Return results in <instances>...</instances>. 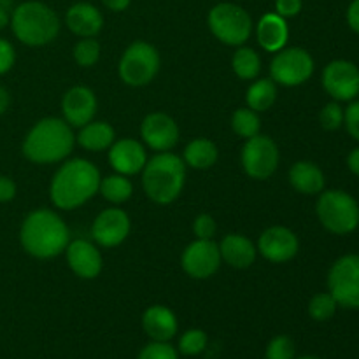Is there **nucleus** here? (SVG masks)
I'll return each mask as SVG.
<instances>
[{"label": "nucleus", "instance_id": "obj_16", "mask_svg": "<svg viewBox=\"0 0 359 359\" xmlns=\"http://www.w3.org/2000/svg\"><path fill=\"white\" fill-rule=\"evenodd\" d=\"M256 249L269 262L286 263L297 256L298 249H300V241L290 228L272 226L259 235Z\"/></svg>", "mask_w": 359, "mask_h": 359}, {"label": "nucleus", "instance_id": "obj_40", "mask_svg": "<svg viewBox=\"0 0 359 359\" xmlns=\"http://www.w3.org/2000/svg\"><path fill=\"white\" fill-rule=\"evenodd\" d=\"M304 0H276V13L283 18H294L300 14Z\"/></svg>", "mask_w": 359, "mask_h": 359}, {"label": "nucleus", "instance_id": "obj_6", "mask_svg": "<svg viewBox=\"0 0 359 359\" xmlns=\"http://www.w3.org/2000/svg\"><path fill=\"white\" fill-rule=\"evenodd\" d=\"M316 212L323 226L335 235H349L359 226L358 202L342 189L321 191Z\"/></svg>", "mask_w": 359, "mask_h": 359}, {"label": "nucleus", "instance_id": "obj_46", "mask_svg": "<svg viewBox=\"0 0 359 359\" xmlns=\"http://www.w3.org/2000/svg\"><path fill=\"white\" fill-rule=\"evenodd\" d=\"M9 23H11L9 9H6V7H0V30H2V28H6Z\"/></svg>", "mask_w": 359, "mask_h": 359}, {"label": "nucleus", "instance_id": "obj_15", "mask_svg": "<svg viewBox=\"0 0 359 359\" xmlns=\"http://www.w3.org/2000/svg\"><path fill=\"white\" fill-rule=\"evenodd\" d=\"M140 135L147 147L156 153H165L174 149L179 142V126L175 119L165 112H151L142 119Z\"/></svg>", "mask_w": 359, "mask_h": 359}, {"label": "nucleus", "instance_id": "obj_48", "mask_svg": "<svg viewBox=\"0 0 359 359\" xmlns=\"http://www.w3.org/2000/svg\"><path fill=\"white\" fill-rule=\"evenodd\" d=\"M294 359H319V358H316V356H302V358H294Z\"/></svg>", "mask_w": 359, "mask_h": 359}, {"label": "nucleus", "instance_id": "obj_29", "mask_svg": "<svg viewBox=\"0 0 359 359\" xmlns=\"http://www.w3.org/2000/svg\"><path fill=\"white\" fill-rule=\"evenodd\" d=\"M231 67H233V72L237 74V77L244 81H252L262 72V58L255 49L238 48L235 51L233 60H231Z\"/></svg>", "mask_w": 359, "mask_h": 359}, {"label": "nucleus", "instance_id": "obj_32", "mask_svg": "<svg viewBox=\"0 0 359 359\" xmlns=\"http://www.w3.org/2000/svg\"><path fill=\"white\" fill-rule=\"evenodd\" d=\"M74 60L79 67H93L100 60V44L95 41V37L81 39L74 46Z\"/></svg>", "mask_w": 359, "mask_h": 359}, {"label": "nucleus", "instance_id": "obj_7", "mask_svg": "<svg viewBox=\"0 0 359 359\" xmlns=\"http://www.w3.org/2000/svg\"><path fill=\"white\" fill-rule=\"evenodd\" d=\"M210 32L226 46H242L252 34L251 14L231 2L216 4L207 16Z\"/></svg>", "mask_w": 359, "mask_h": 359}, {"label": "nucleus", "instance_id": "obj_37", "mask_svg": "<svg viewBox=\"0 0 359 359\" xmlns=\"http://www.w3.org/2000/svg\"><path fill=\"white\" fill-rule=\"evenodd\" d=\"M216 221H214V217L209 216V214H200L195 219V223H193V231H195L196 238L212 241V237L216 235Z\"/></svg>", "mask_w": 359, "mask_h": 359}, {"label": "nucleus", "instance_id": "obj_41", "mask_svg": "<svg viewBox=\"0 0 359 359\" xmlns=\"http://www.w3.org/2000/svg\"><path fill=\"white\" fill-rule=\"evenodd\" d=\"M16 196V184L7 175H0V203L11 202Z\"/></svg>", "mask_w": 359, "mask_h": 359}, {"label": "nucleus", "instance_id": "obj_24", "mask_svg": "<svg viewBox=\"0 0 359 359\" xmlns=\"http://www.w3.org/2000/svg\"><path fill=\"white\" fill-rule=\"evenodd\" d=\"M290 184L302 195H319L325 191L326 179L321 168L312 161H297L290 168Z\"/></svg>", "mask_w": 359, "mask_h": 359}, {"label": "nucleus", "instance_id": "obj_43", "mask_svg": "<svg viewBox=\"0 0 359 359\" xmlns=\"http://www.w3.org/2000/svg\"><path fill=\"white\" fill-rule=\"evenodd\" d=\"M102 4L112 13H121V11L128 9L132 0H102Z\"/></svg>", "mask_w": 359, "mask_h": 359}, {"label": "nucleus", "instance_id": "obj_19", "mask_svg": "<svg viewBox=\"0 0 359 359\" xmlns=\"http://www.w3.org/2000/svg\"><path fill=\"white\" fill-rule=\"evenodd\" d=\"M67 263L70 270L77 277L84 280H91L100 276L102 272V255L97 249V245L84 238L69 242L65 249Z\"/></svg>", "mask_w": 359, "mask_h": 359}, {"label": "nucleus", "instance_id": "obj_25", "mask_svg": "<svg viewBox=\"0 0 359 359\" xmlns=\"http://www.w3.org/2000/svg\"><path fill=\"white\" fill-rule=\"evenodd\" d=\"M116 133L109 123L105 121H90L88 125L81 126L79 133L76 135V142L83 149L91 153H100L109 149L114 144Z\"/></svg>", "mask_w": 359, "mask_h": 359}, {"label": "nucleus", "instance_id": "obj_10", "mask_svg": "<svg viewBox=\"0 0 359 359\" xmlns=\"http://www.w3.org/2000/svg\"><path fill=\"white\" fill-rule=\"evenodd\" d=\"M328 291L339 307L359 309V255L337 259L328 273Z\"/></svg>", "mask_w": 359, "mask_h": 359}, {"label": "nucleus", "instance_id": "obj_31", "mask_svg": "<svg viewBox=\"0 0 359 359\" xmlns=\"http://www.w3.org/2000/svg\"><path fill=\"white\" fill-rule=\"evenodd\" d=\"M339 304H337L335 298L332 297V293H318L312 297V300L309 302V314L314 321H330V319L335 316Z\"/></svg>", "mask_w": 359, "mask_h": 359}, {"label": "nucleus", "instance_id": "obj_8", "mask_svg": "<svg viewBox=\"0 0 359 359\" xmlns=\"http://www.w3.org/2000/svg\"><path fill=\"white\" fill-rule=\"evenodd\" d=\"M161 58L153 44L135 41L125 49L118 65L119 79L132 88L147 86L160 72Z\"/></svg>", "mask_w": 359, "mask_h": 359}, {"label": "nucleus", "instance_id": "obj_3", "mask_svg": "<svg viewBox=\"0 0 359 359\" xmlns=\"http://www.w3.org/2000/svg\"><path fill=\"white\" fill-rule=\"evenodd\" d=\"M76 135L63 118H44L35 123L23 140V154L37 165L60 163L74 149Z\"/></svg>", "mask_w": 359, "mask_h": 359}, {"label": "nucleus", "instance_id": "obj_30", "mask_svg": "<svg viewBox=\"0 0 359 359\" xmlns=\"http://www.w3.org/2000/svg\"><path fill=\"white\" fill-rule=\"evenodd\" d=\"M231 128L242 139H251V137H256L262 130V121H259L258 112L252 111L249 107L237 109L231 116Z\"/></svg>", "mask_w": 359, "mask_h": 359}, {"label": "nucleus", "instance_id": "obj_13", "mask_svg": "<svg viewBox=\"0 0 359 359\" xmlns=\"http://www.w3.org/2000/svg\"><path fill=\"white\" fill-rule=\"evenodd\" d=\"M181 265L182 270L193 279H209L221 266L219 245L214 241L196 238L182 251Z\"/></svg>", "mask_w": 359, "mask_h": 359}, {"label": "nucleus", "instance_id": "obj_21", "mask_svg": "<svg viewBox=\"0 0 359 359\" xmlns=\"http://www.w3.org/2000/svg\"><path fill=\"white\" fill-rule=\"evenodd\" d=\"M142 328L153 342H168L179 328L177 318L165 305H151L142 316Z\"/></svg>", "mask_w": 359, "mask_h": 359}, {"label": "nucleus", "instance_id": "obj_4", "mask_svg": "<svg viewBox=\"0 0 359 359\" xmlns=\"http://www.w3.org/2000/svg\"><path fill=\"white\" fill-rule=\"evenodd\" d=\"M186 182V163L177 154L165 151L154 154L142 168V188L151 202L168 205L182 193Z\"/></svg>", "mask_w": 359, "mask_h": 359}, {"label": "nucleus", "instance_id": "obj_36", "mask_svg": "<svg viewBox=\"0 0 359 359\" xmlns=\"http://www.w3.org/2000/svg\"><path fill=\"white\" fill-rule=\"evenodd\" d=\"M137 359H179V354L168 342H149Z\"/></svg>", "mask_w": 359, "mask_h": 359}, {"label": "nucleus", "instance_id": "obj_33", "mask_svg": "<svg viewBox=\"0 0 359 359\" xmlns=\"http://www.w3.org/2000/svg\"><path fill=\"white\" fill-rule=\"evenodd\" d=\"M207 342H209V339H207V333L203 330H188L179 339V353L184 354V356H198L205 351Z\"/></svg>", "mask_w": 359, "mask_h": 359}, {"label": "nucleus", "instance_id": "obj_28", "mask_svg": "<svg viewBox=\"0 0 359 359\" xmlns=\"http://www.w3.org/2000/svg\"><path fill=\"white\" fill-rule=\"evenodd\" d=\"M98 193L104 196L107 202L114 203H125L133 195V184L126 175L114 174L107 175V177L100 179V186H98Z\"/></svg>", "mask_w": 359, "mask_h": 359}, {"label": "nucleus", "instance_id": "obj_26", "mask_svg": "<svg viewBox=\"0 0 359 359\" xmlns=\"http://www.w3.org/2000/svg\"><path fill=\"white\" fill-rule=\"evenodd\" d=\"M217 158H219V151L212 140L195 139L186 146L182 161L188 167L196 168V170H207V168L216 165Z\"/></svg>", "mask_w": 359, "mask_h": 359}, {"label": "nucleus", "instance_id": "obj_14", "mask_svg": "<svg viewBox=\"0 0 359 359\" xmlns=\"http://www.w3.org/2000/svg\"><path fill=\"white\" fill-rule=\"evenodd\" d=\"M130 228L132 224H130L128 214L118 207H109L95 217L91 235L98 245L111 249L118 248L126 241V237L130 235Z\"/></svg>", "mask_w": 359, "mask_h": 359}, {"label": "nucleus", "instance_id": "obj_27", "mask_svg": "<svg viewBox=\"0 0 359 359\" xmlns=\"http://www.w3.org/2000/svg\"><path fill=\"white\" fill-rule=\"evenodd\" d=\"M277 100V84L272 79H258L249 86L245 93L248 107L256 112H265L276 104Z\"/></svg>", "mask_w": 359, "mask_h": 359}, {"label": "nucleus", "instance_id": "obj_39", "mask_svg": "<svg viewBox=\"0 0 359 359\" xmlns=\"http://www.w3.org/2000/svg\"><path fill=\"white\" fill-rule=\"evenodd\" d=\"M16 62V51H14V46L9 41L0 37V76L7 74L14 67Z\"/></svg>", "mask_w": 359, "mask_h": 359}, {"label": "nucleus", "instance_id": "obj_20", "mask_svg": "<svg viewBox=\"0 0 359 359\" xmlns=\"http://www.w3.org/2000/svg\"><path fill=\"white\" fill-rule=\"evenodd\" d=\"M65 23L77 37H97L104 27V16L90 2H77L69 7L65 14Z\"/></svg>", "mask_w": 359, "mask_h": 359}, {"label": "nucleus", "instance_id": "obj_22", "mask_svg": "<svg viewBox=\"0 0 359 359\" xmlns=\"http://www.w3.org/2000/svg\"><path fill=\"white\" fill-rule=\"evenodd\" d=\"M256 37H258V44L265 51L277 53L284 49L290 39V27H287L286 18L279 16L277 13L263 14L256 25Z\"/></svg>", "mask_w": 359, "mask_h": 359}, {"label": "nucleus", "instance_id": "obj_17", "mask_svg": "<svg viewBox=\"0 0 359 359\" xmlns=\"http://www.w3.org/2000/svg\"><path fill=\"white\" fill-rule=\"evenodd\" d=\"M97 107V97H95L93 90H90L88 86L70 88L62 98L63 119L74 128H81L93 121Z\"/></svg>", "mask_w": 359, "mask_h": 359}, {"label": "nucleus", "instance_id": "obj_2", "mask_svg": "<svg viewBox=\"0 0 359 359\" xmlns=\"http://www.w3.org/2000/svg\"><path fill=\"white\" fill-rule=\"evenodd\" d=\"M21 248L37 259H51L62 255L70 242L69 226L56 212L39 209L25 217L20 228Z\"/></svg>", "mask_w": 359, "mask_h": 359}, {"label": "nucleus", "instance_id": "obj_5", "mask_svg": "<svg viewBox=\"0 0 359 359\" xmlns=\"http://www.w3.org/2000/svg\"><path fill=\"white\" fill-rule=\"evenodd\" d=\"M60 18L48 4L28 0L11 14V28L23 44L39 48L55 41L60 34Z\"/></svg>", "mask_w": 359, "mask_h": 359}, {"label": "nucleus", "instance_id": "obj_12", "mask_svg": "<svg viewBox=\"0 0 359 359\" xmlns=\"http://www.w3.org/2000/svg\"><path fill=\"white\" fill-rule=\"evenodd\" d=\"M323 88L337 102H353L359 95V69L347 60H333L323 70Z\"/></svg>", "mask_w": 359, "mask_h": 359}, {"label": "nucleus", "instance_id": "obj_45", "mask_svg": "<svg viewBox=\"0 0 359 359\" xmlns=\"http://www.w3.org/2000/svg\"><path fill=\"white\" fill-rule=\"evenodd\" d=\"M11 104V97H9V91L6 90L4 86H0V116L7 111Z\"/></svg>", "mask_w": 359, "mask_h": 359}, {"label": "nucleus", "instance_id": "obj_44", "mask_svg": "<svg viewBox=\"0 0 359 359\" xmlns=\"http://www.w3.org/2000/svg\"><path fill=\"white\" fill-rule=\"evenodd\" d=\"M347 167H349V170L353 174L359 175V147L351 151V154L347 156Z\"/></svg>", "mask_w": 359, "mask_h": 359}, {"label": "nucleus", "instance_id": "obj_1", "mask_svg": "<svg viewBox=\"0 0 359 359\" xmlns=\"http://www.w3.org/2000/svg\"><path fill=\"white\" fill-rule=\"evenodd\" d=\"M100 179V172L90 160L74 158L65 161L49 184L51 202L62 210L77 209L98 193Z\"/></svg>", "mask_w": 359, "mask_h": 359}, {"label": "nucleus", "instance_id": "obj_34", "mask_svg": "<svg viewBox=\"0 0 359 359\" xmlns=\"http://www.w3.org/2000/svg\"><path fill=\"white\" fill-rule=\"evenodd\" d=\"M265 359H294V344L290 337L277 335L269 342Z\"/></svg>", "mask_w": 359, "mask_h": 359}, {"label": "nucleus", "instance_id": "obj_35", "mask_svg": "<svg viewBox=\"0 0 359 359\" xmlns=\"http://www.w3.org/2000/svg\"><path fill=\"white\" fill-rule=\"evenodd\" d=\"M319 121L325 130H339L344 125V109L340 107L339 102H330L319 112Z\"/></svg>", "mask_w": 359, "mask_h": 359}, {"label": "nucleus", "instance_id": "obj_9", "mask_svg": "<svg viewBox=\"0 0 359 359\" xmlns=\"http://www.w3.org/2000/svg\"><path fill=\"white\" fill-rule=\"evenodd\" d=\"M314 74V58L304 48H284L270 63V79L286 88L307 83Z\"/></svg>", "mask_w": 359, "mask_h": 359}, {"label": "nucleus", "instance_id": "obj_47", "mask_svg": "<svg viewBox=\"0 0 359 359\" xmlns=\"http://www.w3.org/2000/svg\"><path fill=\"white\" fill-rule=\"evenodd\" d=\"M13 6V0H0V7H6V9H11Z\"/></svg>", "mask_w": 359, "mask_h": 359}, {"label": "nucleus", "instance_id": "obj_18", "mask_svg": "<svg viewBox=\"0 0 359 359\" xmlns=\"http://www.w3.org/2000/svg\"><path fill=\"white\" fill-rule=\"evenodd\" d=\"M109 163L116 174H123L126 177L139 174L147 163L146 147L135 139L114 140L109 147Z\"/></svg>", "mask_w": 359, "mask_h": 359}, {"label": "nucleus", "instance_id": "obj_42", "mask_svg": "<svg viewBox=\"0 0 359 359\" xmlns=\"http://www.w3.org/2000/svg\"><path fill=\"white\" fill-rule=\"evenodd\" d=\"M347 23H349L351 30L359 34V0H353L347 9Z\"/></svg>", "mask_w": 359, "mask_h": 359}, {"label": "nucleus", "instance_id": "obj_11", "mask_svg": "<svg viewBox=\"0 0 359 359\" xmlns=\"http://www.w3.org/2000/svg\"><path fill=\"white\" fill-rule=\"evenodd\" d=\"M279 147L270 137L258 133L256 137L245 140L242 147L241 161L245 174L256 181H265L272 177L279 167Z\"/></svg>", "mask_w": 359, "mask_h": 359}, {"label": "nucleus", "instance_id": "obj_38", "mask_svg": "<svg viewBox=\"0 0 359 359\" xmlns=\"http://www.w3.org/2000/svg\"><path fill=\"white\" fill-rule=\"evenodd\" d=\"M344 125L353 139L359 140V100L351 102L344 111Z\"/></svg>", "mask_w": 359, "mask_h": 359}, {"label": "nucleus", "instance_id": "obj_23", "mask_svg": "<svg viewBox=\"0 0 359 359\" xmlns=\"http://www.w3.org/2000/svg\"><path fill=\"white\" fill-rule=\"evenodd\" d=\"M221 259L233 269H249L255 263L258 249L241 233H230L219 244Z\"/></svg>", "mask_w": 359, "mask_h": 359}]
</instances>
